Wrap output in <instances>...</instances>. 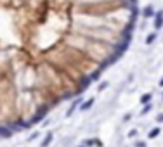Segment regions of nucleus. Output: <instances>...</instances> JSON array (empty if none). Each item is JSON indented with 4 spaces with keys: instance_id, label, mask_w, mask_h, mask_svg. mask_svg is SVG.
I'll return each mask as SVG.
<instances>
[{
    "instance_id": "obj_9",
    "label": "nucleus",
    "mask_w": 163,
    "mask_h": 147,
    "mask_svg": "<svg viewBox=\"0 0 163 147\" xmlns=\"http://www.w3.org/2000/svg\"><path fill=\"white\" fill-rule=\"evenodd\" d=\"M158 121H163V114H160L158 116Z\"/></svg>"
},
{
    "instance_id": "obj_1",
    "label": "nucleus",
    "mask_w": 163,
    "mask_h": 147,
    "mask_svg": "<svg viewBox=\"0 0 163 147\" xmlns=\"http://www.w3.org/2000/svg\"><path fill=\"white\" fill-rule=\"evenodd\" d=\"M161 26H163V10H160V12L154 14V28L160 30Z\"/></svg>"
},
{
    "instance_id": "obj_2",
    "label": "nucleus",
    "mask_w": 163,
    "mask_h": 147,
    "mask_svg": "<svg viewBox=\"0 0 163 147\" xmlns=\"http://www.w3.org/2000/svg\"><path fill=\"white\" fill-rule=\"evenodd\" d=\"M154 14H156V12H154V9L151 7V5H148V7L142 10V16H144V17H153Z\"/></svg>"
},
{
    "instance_id": "obj_3",
    "label": "nucleus",
    "mask_w": 163,
    "mask_h": 147,
    "mask_svg": "<svg viewBox=\"0 0 163 147\" xmlns=\"http://www.w3.org/2000/svg\"><path fill=\"white\" fill-rule=\"evenodd\" d=\"M90 106H94V99L85 100V102L82 104V109H84V111H87V109H90Z\"/></svg>"
},
{
    "instance_id": "obj_7",
    "label": "nucleus",
    "mask_w": 163,
    "mask_h": 147,
    "mask_svg": "<svg viewBox=\"0 0 163 147\" xmlns=\"http://www.w3.org/2000/svg\"><path fill=\"white\" fill-rule=\"evenodd\" d=\"M106 86H108V82H102L101 85H99V90H104Z\"/></svg>"
},
{
    "instance_id": "obj_10",
    "label": "nucleus",
    "mask_w": 163,
    "mask_h": 147,
    "mask_svg": "<svg viewBox=\"0 0 163 147\" xmlns=\"http://www.w3.org/2000/svg\"><path fill=\"white\" fill-rule=\"evenodd\" d=\"M160 86H163V78H161V80H160Z\"/></svg>"
},
{
    "instance_id": "obj_6",
    "label": "nucleus",
    "mask_w": 163,
    "mask_h": 147,
    "mask_svg": "<svg viewBox=\"0 0 163 147\" xmlns=\"http://www.w3.org/2000/svg\"><path fill=\"white\" fill-rule=\"evenodd\" d=\"M148 111H151V104H146V106H144V109H142V114H146Z\"/></svg>"
},
{
    "instance_id": "obj_4",
    "label": "nucleus",
    "mask_w": 163,
    "mask_h": 147,
    "mask_svg": "<svg viewBox=\"0 0 163 147\" xmlns=\"http://www.w3.org/2000/svg\"><path fill=\"white\" fill-rule=\"evenodd\" d=\"M154 40H156V33H149L148 36H146V43L149 45V43H153Z\"/></svg>"
},
{
    "instance_id": "obj_8",
    "label": "nucleus",
    "mask_w": 163,
    "mask_h": 147,
    "mask_svg": "<svg viewBox=\"0 0 163 147\" xmlns=\"http://www.w3.org/2000/svg\"><path fill=\"white\" fill-rule=\"evenodd\" d=\"M158 132H160L158 128H156V130H153V132H151V135H149V137H156V135H158Z\"/></svg>"
},
{
    "instance_id": "obj_5",
    "label": "nucleus",
    "mask_w": 163,
    "mask_h": 147,
    "mask_svg": "<svg viewBox=\"0 0 163 147\" xmlns=\"http://www.w3.org/2000/svg\"><path fill=\"white\" fill-rule=\"evenodd\" d=\"M151 97H153L151 94H144V95L141 97V102H142V104H148V102H151Z\"/></svg>"
}]
</instances>
